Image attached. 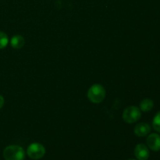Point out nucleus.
Segmentation results:
<instances>
[{"label":"nucleus","mask_w":160,"mask_h":160,"mask_svg":"<svg viewBox=\"0 0 160 160\" xmlns=\"http://www.w3.org/2000/svg\"><path fill=\"white\" fill-rule=\"evenodd\" d=\"M3 157L5 160H23L25 158L24 150L19 145H9L3 151Z\"/></svg>","instance_id":"obj_1"},{"label":"nucleus","mask_w":160,"mask_h":160,"mask_svg":"<svg viewBox=\"0 0 160 160\" xmlns=\"http://www.w3.org/2000/svg\"><path fill=\"white\" fill-rule=\"evenodd\" d=\"M88 98L92 102L100 103L106 98V90L104 87L99 84H95L91 86L88 92Z\"/></svg>","instance_id":"obj_2"},{"label":"nucleus","mask_w":160,"mask_h":160,"mask_svg":"<svg viewBox=\"0 0 160 160\" xmlns=\"http://www.w3.org/2000/svg\"><path fill=\"white\" fill-rule=\"evenodd\" d=\"M142 116V111L138 107L134 106L126 108L123 112V120L128 123H134L140 120Z\"/></svg>","instance_id":"obj_3"},{"label":"nucleus","mask_w":160,"mask_h":160,"mask_svg":"<svg viewBox=\"0 0 160 160\" xmlns=\"http://www.w3.org/2000/svg\"><path fill=\"white\" fill-rule=\"evenodd\" d=\"M28 156L32 159H40L45 156V148L42 144L32 143L28 146L27 150Z\"/></svg>","instance_id":"obj_4"},{"label":"nucleus","mask_w":160,"mask_h":160,"mask_svg":"<svg viewBox=\"0 0 160 160\" xmlns=\"http://www.w3.org/2000/svg\"><path fill=\"white\" fill-rule=\"evenodd\" d=\"M134 152L138 160H147L149 157V150L144 144H138L134 148Z\"/></svg>","instance_id":"obj_5"},{"label":"nucleus","mask_w":160,"mask_h":160,"mask_svg":"<svg viewBox=\"0 0 160 160\" xmlns=\"http://www.w3.org/2000/svg\"><path fill=\"white\" fill-rule=\"evenodd\" d=\"M147 145L151 150L158 152L160 150V135L158 134H151L147 138Z\"/></svg>","instance_id":"obj_6"},{"label":"nucleus","mask_w":160,"mask_h":160,"mask_svg":"<svg viewBox=\"0 0 160 160\" xmlns=\"http://www.w3.org/2000/svg\"><path fill=\"white\" fill-rule=\"evenodd\" d=\"M151 131V127L147 123H140L134 128V134L138 137H145Z\"/></svg>","instance_id":"obj_7"},{"label":"nucleus","mask_w":160,"mask_h":160,"mask_svg":"<svg viewBox=\"0 0 160 160\" xmlns=\"http://www.w3.org/2000/svg\"><path fill=\"white\" fill-rule=\"evenodd\" d=\"M10 43H11V46H12L13 48H16V49H20V48H21L24 45L25 40L24 38H23V36L17 34V35H14L13 37L11 38Z\"/></svg>","instance_id":"obj_8"},{"label":"nucleus","mask_w":160,"mask_h":160,"mask_svg":"<svg viewBox=\"0 0 160 160\" xmlns=\"http://www.w3.org/2000/svg\"><path fill=\"white\" fill-rule=\"evenodd\" d=\"M154 106V102L150 98H145L140 103V109L142 112H149Z\"/></svg>","instance_id":"obj_9"},{"label":"nucleus","mask_w":160,"mask_h":160,"mask_svg":"<svg viewBox=\"0 0 160 160\" xmlns=\"http://www.w3.org/2000/svg\"><path fill=\"white\" fill-rule=\"evenodd\" d=\"M9 43V38L6 33L0 31V49L6 48Z\"/></svg>","instance_id":"obj_10"},{"label":"nucleus","mask_w":160,"mask_h":160,"mask_svg":"<svg viewBox=\"0 0 160 160\" xmlns=\"http://www.w3.org/2000/svg\"><path fill=\"white\" fill-rule=\"evenodd\" d=\"M152 127L155 131L160 133V111L154 117L152 120Z\"/></svg>","instance_id":"obj_11"},{"label":"nucleus","mask_w":160,"mask_h":160,"mask_svg":"<svg viewBox=\"0 0 160 160\" xmlns=\"http://www.w3.org/2000/svg\"><path fill=\"white\" fill-rule=\"evenodd\" d=\"M4 103H5L4 98H3V97L0 95V109H2V106H4Z\"/></svg>","instance_id":"obj_12"},{"label":"nucleus","mask_w":160,"mask_h":160,"mask_svg":"<svg viewBox=\"0 0 160 160\" xmlns=\"http://www.w3.org/2000/svg\"><path fill=\"white\" fill-rule=\"evenodd\" d=\"M130 160H135V159H130Z\"/></svg>","instance_id":"obj_13"}]
</instances>
